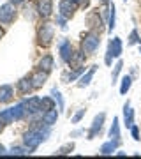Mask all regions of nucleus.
Wrapping results in <instances>:
<instances>
[{
    "label": "nucleus",
    "mask_w": 141,
    "mask_h": 159,
    "mask_svg": "<svg viewBox=\"0 0 141 159\" xmlns=\"http://www.w3.org/2000/svg\"><path fill=\"white\" fill-rule=\"evenodd\" d=\"M86 21H88V25H90V30H94V32H99V34H101L102 30H104L106 20H104V16H102V11L99 12V7L86 16Z\"/></svg>",
    "instance_id": "nucleus-6"
},
{
    "label": "nucleus",
    "mask_w": 141,
    "mask_h": 159,
    "mask_svg": "<svg viewBox=\"0 0 141 159\" xmlns=\"http://www.w3.org/2000/svg\"><path fill=\"white\" fill-rule=\"evenodd\" d=\"M85 73V66H78V67H74L73 71H65L62 73V81L64 83H71V81H76L79 80V76Z\"/></svg>",
    "instance_id": "nucleus-14"
},
{
    "label": "nucleus",
    "mask_w": 141,
    "mask_h": 159,
    "mask_svg": "<svg viewBox=\"0 0 141 159\" xmlns=\"http://www.w3.org/2000/svg\"><path fill=\"white\" fill-rule=\"evenodd\" d=\"M0 120H2L6 125L12 124V122H16V120H14V115H12V110L11 108L0 110Z\"/></svg>",
    "instance_id": "nucleus-27"
},
{
    "label": "nucleus",
    "mask_w": 141,
    "mask_h": 159,
    "mask_svg": "<svg viewBox=\"0 0 141 159\" xmlns=\"http://www.w3.org/2000/svg\"><path fill=\"white\" fill-rule=\"evenodd\" d=\"M65 23H67V18L65 16H62V14H60V12H58V14H56V20H55V25H58V27H60V29H67V25H65Z\"/></svg>",
    "instance_id": "nucleus-35"
},
{
    "label": "nucleus",
    "mask_w": 141,
    "mask_h": 159,
    "mask_svg": "<svg viewBox=\"0 0 141 159\" xmlns=\"http://www.w3.org/2000/svg\"><path fill=\"white\" fill-rule=\"evenodd\" d=\"M108 138H109L111 142L122 143V140H120L122 136H120V120H118V117H115V119H113V124H111V127H109Z\"/></svg>",
    "instance_id": "nucleus-17"
},
{
    "label": "nucleus",
    "mask_w": 141,
    "mask_h": 159,
    "mask_svg": "<svg viewBox=\"0 0 141 159\" xmlns=\"http://www.w3.org/2000/svg\"><path fill=\"white\" fill-rule=\"evenodd\" d=\"M122 53H124V44H122V39H120L118 35H115V37L109 41L108 50H106V58H104L106 66H111L113 58H120V57H122Z\"/></svg>",
    "instance_id": "nucleus-4"
},
{
    "label": "nucleus",
    "mask_w": 141,
    "mask_h": 159,
    "mask_svg": "<svg viewBox=\"0 0 141 159\" xmlns=\"http://www.w3.org/2000/svg\"><path fill=\"white\" fill-rule=\"evenodd\" d=\"M130 87H132V74H125L124 78L120 80V94L125 96L130 90Z\"/></svg>",
    "instance_id": "nucleus-25"
},
{
    "label": "nucleus",
    "mask_w": 141,
    "mask_h": 159,
    "mask_svg": "<svg viewBox=\"0 0 141 159\" xmlns=\"http://www.w3.org/2000/svg\"><path fill=\"white\" fill-rule=\"evenodd\" d=\"M124 125L127 127V129H130L132 125H134V110H132V106H130V101L127 99V102L124 104Z\"/></svg>",
    "instance_id": "nucleus-16"
},
{
    "label": "nucleus",
    "mask_w": 141,
    "mask_h": 159,
    "mask_svg": "<svg viewBox=\"0 0 141 159\" xmlns=\"http://www.w3.org/2000/svg\"><path fill=\"white\" fill-rule=\"evenodd\" d=\"M56 120H58V110H56V108L50 110V111H44V113H41V122L46 124V125H50V127L53 124H56Z\"/></svg>",
    "instance_id": "nucleus-19"
},
{
    "label": "nucleus",
    "mask_w": 141,
    "mask_h": 159,
    "mask_svg": "<svg viewBox=\"0 0 141 159\" xmlns=\"http://www.w3.org/2000/svg\"><path fill=\"white\" fill-rule=\"evenodd\" d=\"M76 11H78V4L73 2V0H60L58 2V12L62 16H65L67 20H71Z\"/></svg>",
    "instance_id": "nucleus-11"
},
{
    "label": "nucleus",
    "mask_w": 141,
    "mask_h": 159,
    "mask_svg": "<svg viewBox=\"0 0 141 159\" xmlns=\"http://www.w3.org/2000/svg\"><path fill=\"white\" fill-rule=\"evenodd\" d=\"M51 96H53V99H55L56 104H58V111H64V108H65V102H64V97H62V94H60V90H58L56 87H53V89H51Z\"/></svg>",
    "instance_id": "nucleus-28"
},
{
    "label": "nucleus",
    "mask_w": 141,
    "mask_h": 159,
    "mask_svg": "<svg viewBox=\"0 0 141 159\" xmlns=\"http://www.w3.org/2000/svg\"><path fill=\"white\" fill-rule=\"evenodd\" d=\"M79 134H85V131H81V129L74 131V133H71V138H76V136H79Z\"/></svg>",
    "instance_id": "nucleus-37"
},
{
    "label": "nucleus",
    "mask_w": 141,
    "mask_h": 159,
    "mask_svg": "<svg viewBox=\"0 0 141 159\" xmlns=\"http://www.w3.org/2000/svg\"><path fill=\"white\" fill-rule=\"evenodd\" d=\"M11 4H14V6H20V4H25L27 0H9Z\"/></svg>",
    "instance_id": "nucleus-38"
},
{
    "label": "nucleus",
    "mask_w": 141,
    "mask_h": 159,
    "mask_svg": "<svg viewBox=\"0 0 141 159\" xmlns=\"http://www.w3.org/2000/svg\"><path fill=\"white\" fill-rule=\"evenodd\" d=\"M53 39H55V27H53V23L44 21L37 29V44L41 48H48V46H51Z\"/></svg>",
    "instance_id": "nucleus-3"
},
{
    "label": "nucleus",
    "mask_w": 141,
    "mask_h": 159,
    "mask_svg": "<svg viewBox=\"0 0 141 159\" xmlns=\"http://www.w3.org/2000/svg\"><path fill=\"white\" fill-rule=\"evenodd\" d=\"M139 53H141V44H139Z\"/></svg>",
    "instance_id": "nucleus-43"
},
{
    "label": "nucleus",
    "mask_w": 141,
    "mask_h": 159,
    "mask_svg": "<svg viewBox=\"0 0 141 159\" xmlns=\"http://www.w3.org/2000/svg\"><path fill=\"white\" fill-rule=\"evenodd\" d=\"M134 44H141V35L138 32V29H132V32L127 37V46H134Z\"/></svg>",
    "instance_id": "nucleus-30"
},
{
    "label": "nucleus",
    "mask_w": 141,
    "mask_h": 159,
    "mask_svg": "<svg viewBox=\"0 0 141 159\" xmlns=\"http://www.w3.org/2000/svg\"><path fill=\"white\" fill-rule=\"evenodd\" d=\"M48 74H50V73H46V71H41V69H37L34 74H30V76H32V81H34L35 90L44 87V83L48 81Z\"/></svg>",
    "instance_id": "nucleus-18"
},
{
    "label": "nucleus",
    "mask_w": 141,
    "mask_h": 159,
    "mask_svg": "<svg viewBox=\"0 0 141 159\" xmlns=\"http://www.w3.org/2000/svg\"><path fill=\"white\" fill-rule=\"evenodd\" d=\"M4 154H7V150H6L4 145H0V156H4Z\"/></svg>",
    "instance_id": "nucleus-39"
},
{
    "label": "nucleus",
    "mask_w": 141,
    "mask_h": 159,
    "mask_svg": "<svg viewBox=\"0 0 141 159\" xmlns=\"http://www.w3.org/2000/svg\"><path fill=\"white\" fill-rule=\"evenodd\" d=\"M74 147H76V145H74V142H69V143H65V145H62V147L58 148V150H56V154H60V156L71 154L74 150Z\"/></svg>",
    "instance_id": "nucleus-31"
},
{
    "label": "nucleus",
    "mask_w": 141,
    "mask_h": 159,
    "mask_svg": "<svg viewBox=\"0 0 141 159\" xmlns=\"http://www.w3.org/2000/svg\"><path fill=\"white\" fill-rule=\"evenodd\" d=\"M4 125H6V124H4V122H2V120H0V133H2V131H4Z\"/></svg>",
    "instance_id": "nucleus-41"
},
{
    "label": "nucleus",
    "mask_w": 141,
    "mask_h": 159,
    "mask_svg": "<svg viewBox=\"0 0 141 159\" xmlns=\"http://www.w3.org/2000/svg\"><path fill=\"white\" fill-rule=\"evenodd\" d=\"M50 133H51L50 125L42 124L39 120V122H35V125H32L28 131H25V134H23V145L28 148V152L32 154L41 143L48 140Z\"/></svg>",
    "instance_id": "nucleus-1"
},
{
    "label": "nucleus",
    "mask_w": 141,
    "mask_h": 159,
    "mask_svg": "<svg viewBox=\"0 0 141 159\" xmlns=\"http://www.w3.org/2000/svg\"><path fill=\"white\" fill-rule=\"evenodd\" d=\"M12 97H14V87L9 85V83H4V85H0V102L2 104H7V102L12 101Z\"/></svg>",
    "instance_id": "nucleus-15"
},
{
    "label": "nucleus",
    "mask_w": 141,
    "mask_h": 159,
    "mask_svg": "<svg viewBox=\"0 0 141 159\" xmlns=\"http://www.w3.org/2000/svg\"><path fill=\"white\" fill-rule=\"evenodd\" d=\"M12 110V115H14V120L16 122H20V120H23L25 117H27V111H25V104L21 102H18V104H14V106H11Z\"/></svg>",
    "instance_id": "nucleus-23"
},
{
    "label": "nucleus",
    "mask_w": 141,
    "mask_h": 159,
    "mask_svg": "<svg viewBox=\"0 0 141 159\" xmlns=\"http://www.w3.org/2000/svg\"><path fill=\"white\" fill-rule=\"evenodd\" d=\"M16 90L21 94V96H28L35 90L34 87V81H32V76H23L21 80H18L16 83Z\"/></svg>",
    "instance_id": "nucleus-12"
},
{
    "label": "nucleus",
    "mask_w": 141,
    "mask_h": 159,
    "mask_svg": "<svg viewBox=\"0 0 141 159\" xmlns=\"http://www.w3.org/2000/svg\"><path fill=\"white\" fill-rule=\"evenodd\" d=\"M122 67H124V62L122 60H117V64L113 66V73H111V83L115 85V83H118V76H120V73H122Z\"/></svg>",
    "instance_id": "nucleus-29"
},
{
    "label": "nucleus",
    "mask_w": 141,
    "mask_h": 159,
    "mask_svg": "<svg viewBox=\"0 0 141 159\" xmlns=\"http://www.w3.org/2000/svg\"><path fill=\"white\" fill-rule=\"evenodd\" d=\"M58 55H60V60L64 64L71 62V58L74 55V48H73V43L69 39H62L58 43Z\"/></svg>",
    "instance_id": "nucleus-9"
},
{
    "label": "nucleus",
    "mask_w": 141,
    "mask_h": 159,
    "mask_svg": "<svg viewBox=\"0 0 141 159\" xmlns=\"http://www.w3.org/2000/svg\"><path fill=\"white\" fill-rule=\"evenodd\" d=\"M4 34H6V32H4V29H2V27H0V39L4 37Z\"/></svg>",
    "instance_id": "nucleus-40"
},
{
    "label": "nucleus",
    "mask_w": 141,
    "mask_h": 159,
    "mask_svg": "<svg viewBox=\"0 0 141 159\" xmlns=\"http://www.w3.org/2000/svg\"><path fill=\"white\" fill-rule=\"evenodd\" d=\"M85 113H86V110H85V108H79L78 111H76V113L73 115L71 122H73V124H79V122H81V119L85 117Z\"/></svg>",
    "instance_id": "nucleus-34"
},
{
    "label": "nucleus",
    "mask_w": 141,
    "mask_h": 159,
    "mask_svg": "<svg viewBox=\"0 0 141 159\" xmlns=\"http://www.w3.org/2000/svg\"><path fill=\"white\" fill-rule=\"evenodd\" d=\"M85 60H86V53H85V51L79 48L78 51H74L73 58H71V62H69L67 66H74V67H78V66H83Z\"/></svg>",
    "instance_id": "nucleus-22"
},
{
    "label": "nucleus",
    "mask_w": 141,
    "mask_h": 159,
    "mask_svg": "<svg viewBox=\"0 0 141 159\" xmlns=\"http://www.w3.org/2000/svg\"><path fill=\"white\" fill-rule=\"evenodd\" d=\"M120 147V143H117V142H106V143H102L101 145V148H99V154L101 156H111L113 152H117V148Z\"/></svg>",
    "instance_id": "nucleus-21"
},
{
    "label": "nucleus",
    "mask_w": 141,
    "mask_h": 159,
    "mask_svg": "<svg viewBox=\"0 0 141 159\" xmlns=\"http://www.w3.org/2000/svg\"><path fill=\"white\" fill-rule=\"evenodd\" d=\"M23 104H25V111H27V115L30 119H34V117L42 113V111H41V97L39 96L28 97V99L23 101Z\"/></svg>",
    "instance_id": "nucleus-7"
},
{
    "label": "nucleus",
    "mask_w": 141,
    "mask_h": 159,
    "mask_svg": "<svg viewBox=\"0 0 141 159\" xmlns=\"http://www.w3.org/2000/svg\"><path fill=\"white\" fill-rule=\"evenodd\" d=\"M35 11L42 20H48L53 14V0H35Z\"/></svg>",
    "instance_id": "nucleus-10"
},
{
    "label": "nucleus",
    "mask_w": 141,
    "mask_h": 159,
    "mask_svg": "<svg viewBox=\"0 0 141 159\" xmlns=\"http://www.w3.org/2000/svg\"><path fill=\"white\" fill-rule=\"evenodd\" d=\"M104 122H106V113H97L92 120V125L88 129V134H86V140H94L97 134H101L102 127H104Z\"/></svg>",
    "instance_id": "nucleus-8"
},
{
    "label": "nucleus",
    "mask_w": 141,
    "mask_h": 159,
    "mask_svg": "<svg viewBox=\"0 0 141 159\" xmlns=\"http://www.w3.org/2000/svg\"><path fill=\"white\" fill-rule=\"evenodd\" d=\"M97 67H99V66H92L88 71H85V73L79 76V80H78V83H76V87H78V89H86V87L92 83V80H94V74H95Z\"/></svg>",
    "instance_id": "nucleus-13"
},
{
    "label": "nucleus",
    "mask_w": 141,
    "mask_h": 159,
    "mask_svg": "<svg viewBox=\"0 0 141 159\" xmlns=\"http://www.w3.org/2000/svg\"><path fill=\"white\" fill-rule=\"evenodd\" d=\"M18 16V9L14 4H11L9 0H7L6 4H2L0 6V25H11Z\"/></svg>",
    "instance_id": "nucleus-5"
},
{
    "label": "nucleus",
    "mask_w": 141,
    "mask_h": 159,
    "mask_svg": "<svg viewBox=\"0 0 141 159\" xmlns=\"http://www.w3.org/2000/svg\"><path fill=\"white\" fill-rule=\"evenodd\" d=\"M88 6H90V0H79L78 2V7H81V9H86Z\"/></svg>",
    "instance_id": "nucleus-36"
},
{
    "label": "nucleus",
    "mask_w": 141,
    "mask_h": 159,
    "mask_svg": "<svg viewBox=\"0 0 141 159\" xmlns=\"http://www.w3.org/2000/svg\"><path fill=\"white\" fill-rule=\"evenodd\" d=\"M101 46V34L99 32H94V30H88L81 35V41H79V48L86 53V55H94Z\"/></svg>",
    "instance_id": "nucleus-2"
},
{
    "label": "nucleus",
    "mask_w": 141,
    "mask_h": 159,
    "mask_svg": "<svg viewBox=\"0 0 141 159\" xmlns=\"http://www.w3.org/2000/svg\"><path fill=\"white\" fill-rule=\"evenodd\" d=\"M53 67H55V60H53V57H51V55H44V57L37 62V69L46 71V73H51V71H53Z\"/></svg>",
    "instance_id": "nucleus-20"
},
{
    "label": "nucleus",
    "mask_w": 141,
    "mask_h": 159,
    "mask_svg": "<svg viewBox=\"0 0 141 159\" xmlns=\"http://www.w3.org/2000/svg\"><path fill=\"white\" fill-rule=\"evenodd\" d=\"M55 99H53V96H44L41 97V111L44 113V111H50V110L55 108Z\"/></svg>",
    "instance_id": "nucleus-26"
},
{
    "label": "nucleus",
    "mask_w": 141,
    "mask_h": 159,
    "mask_svg": "<svg viewBox=\"0 0 141 159\" xmlns=\"http://www.w3.org/2000/svg\"><path fill=\"white\" fill-rule=\"evenodd\" d=\"M115 27H117V7L111 2V6H109V18H108V34H111Z\"/></svg>",
    "instance_id": "nucleus-24"
},
{
    "label": "nucleus",
    "mask_w": 141,
    "mask_h": 159,
    "mask_svg": "<svg viewBox=\"0 0 141 159\" xmlns=\"http://www.w3.org/2000/svg\"><path fill=\"white\" fill-rule=\"evenodd\" d=\"M124 2H127V0H124Z\"/></svg>",
    "instance_id": "nucleus-44"
},
{
    "label": "nucleus",
    "mask_w": 141,
    "mask_h": 159,
    "mask_svg": "<svg viewBox=\"0 0 141 159\" xmlns=\"http://www.w3.org/2000/svg\"><path fill=\"white\" fill-rule=\"evenodd\" d=\"M73 2H76V4H78V2H79V0H73Z\"/></svg>",
    "instance_id": "nucleus-42"
},
{
    "label": "nucleus",
    "mask_w": 141,
    "mask_h": 159,
    "mask_svg": "<svg viewBox=\"0 0 141 159\" xmlns=\"http://www.w3.org/2000/svg\"><path fill=\"white\" fill-rule=\"evenodd\" d=\"M7 154H12V156H25V154H30V152H28V148L25 147V145H23V147H18V145L14 147V145H12L11 150Z\"/></svg>",
    "instance_id": "nucleus-32"
},
{
    "label": "nucleus",
    "mask_w": 141,
    "mask_h": 159,
    "mask_svg": "<svg viewBox=\"0 0 141 159\" xmlns=\"http://www.w3.org/2000/svg\"><path fill=\"white\" fill-rule=\"evenodd\" d=\"M130 136H132V140H134V142H139L141 140V127L139 125H132V127H130Z\"/></svg>",
    "instance_id": "nucleus-33"
}]
</instances>
